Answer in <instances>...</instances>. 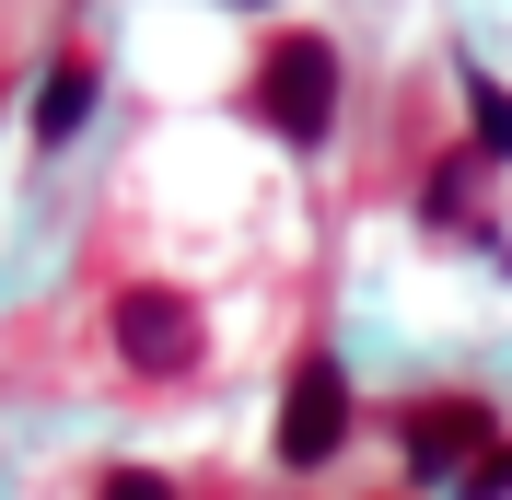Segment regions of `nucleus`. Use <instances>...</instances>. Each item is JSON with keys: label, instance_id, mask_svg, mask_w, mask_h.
I'll return each mask as SVG.
<instances>
[{"label": "nucleus", "instance_id": "1", "mask_svg": "<svg viewBox=\"0 0 512 500\" xmlns=\"http://www.w3.org/2000/svg\"><path fill=\"white\" fill-rule=\"evenodd\" d=\"M338 94H350V59H338V35H315V24H280L256 47V70H245V105H256V128H268L280 152H326Z\"/></svg>", "mask_w": 512, "mask_h": 500}, {"label": "nucleus", "instance_id": "2", "mask_svg": "<svg viewBox=\"0 0 512 500\" xmlns=\"http://www.w3.org/2000/svg\"><path fill=\"white\" fill-rule=\"evenodd\" d=\"M105 338H117V361L140 384H187L198 361H210V326H198V303L175 280H128L117 314H105Z\"/></svg>", "mask_w": 512, "mask_h": 500}, {"label": "nucleus", "instance_id": "3", "mask_svg": "<svg viewBox=\"0 0 512 500\" xmlns=\"http://www.w3.org/2000/svg\"><path fill=\"white\" fill-rule=\"evenodd\" d=\"M268 454H280L291 477H315V466H338V454H350V361H338V349H303V361H291Z\"/></svg>", "mask_w": 512, "mask_h": 500}, {"label": "nucleus", "instance_id": "4", "mask_svg": "<svg viewBox=\"0 0 512 500\" xmlns=\"http://www.w3.org/2000/svg\"><path fill=\"white\" fill-rule=\"evenodd\" d=\"M501 442V419H489V396H408L396 407V466L419 477V489H443V477H466Z\"/></svg>", "mask_w": 512, "mask_h": 500}, {"label": "nucleus", "instance_id": "5", "mask_svg": "<svg viewBox=\"0 0 512 500\" xmlns=\"http://www.w3.org/2000/svg\"><path fill=\"white\" fill-rule=\"evenodd\" d=\"M94 94H105V70L82 59V47H59V59L35 70V152L82 140V128H94Z\"/></svg>", "mask_w": 512, "mask_h": 500}, {"label": "nucleus", "instance_id": "6", "mask_svg": "<svg viewBox=\"0 0 512 500\" xmlns=\"http://www.w3.org/2000/svg\"><path fill=\"white\" fill-rule=\"evenodd\" d=\"M478 152H443L431 175H419V233H478Z\"/></svg>", "mask_w": 512, "mask_h": 500}, {"label": "nucleus", "instance_id": "7", "mask_svg": "<svg viewBox=\"0 0 512 500\" xmlns=\"http://www.w3.org/2000/svg\"><path fill=\"white\" fill-rule=\"evenodd\" d=\"M466 152L512 163V82H489V70H466Z\"/></svg>", "mask_w": 512, "mask_h": 500}, {"label": "nucleus", "instance_id": "8", "mask_svg": "<svg viewBox=\"0 0 512 500\" xmlns=\"http://www.w3.org/2000/svg\"><path fill=\"white\" fill-rule=\"evenodd\" d=\"M94 500H175V477H163V466H105Z\"/></svg>", "mask_w": 512, "mask_h": 500}, {"label": "nucleus", "instance_id": "9", "mask_svg": "<svg viewBox=\"0 0 512 500\" xmlns=\"http://www.w3.org/2000/svg\"><path fill=\"white\" fill-rule=\"evenodd\" d=\"M454 489H466V500H512V442H489V454L454 477Z\"/></svg>", "mask_w": 512, "mask_h": 500}, {"label": "nucleus", "instance_id": "10", "mask_svg": "<svg viewBox=\"0 0 512 500\" xmlns=\"http://www.w3.org/2000/svg\"><path fill=\"white\" fill-rule=\"evenodd\" d=\"M233 12H256V0H233Z\"/></svg>", "mask_w": 512, "mask_h": 500}]
</instances>
